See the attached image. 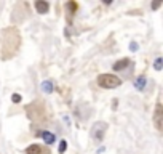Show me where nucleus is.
I'll return each mask as SVG.
<instances>
[{
	"mask_svg": "<svg viewBox=\"0 0 163 154\" xmlns=\"http://www.w3.org/2000/svg\"><path fill=\"white\" fill-rule=\"evenodd\" d=\"M134 87H136L138 90H144L146 87V77L144 75H139L136 80H134Z\"/></svg>",
	"mask_w": 163,
	"mask_h": 154,
	"instance_id": "obj_7",
	"label": "nucleus"
},
{
	"mask_svg": "<svg viewBox=\"0 0 163 154\" xmlns=\"http://www.w3.org/2000/svg\"><path fill=\"white\" fill-rule=\"evenodd\" d=\"M67 8L70 10V13H75V10H77V3H75V2H69V3H67Z\"/></svg>",
	"mask_w": 163,
	"mask_h": 154,
	"instance_id": "obj_12",
	"label": "nucleus"
},
{
	"mask_svg": "<svg viewBox=\"0 0 163 154\" xmlns=\"http://www.w3.org/2000/svg\"><path fill=\"white\" fill-rule=\"evenodd\" d=\"M66 148H67V143L64 141V140H61V143H59V148H58V149H59V152L62 154V152L66 151Z\"/></svg>",
	"mask_w": 163,
	"mask_h": 154,
	"instance_id": "obj_11",
	"label": "nucleus"
},
{
	"mask_svg": "<svg viewBox=\"0 0 163 154\" xmlns=\"http://www.w3.org/2000/svg\"><path fill=\"white\" fill-rule=\"evenodd\" d=\"M42 146H39V144H31L29 148L26 149V154H40L42 152Z\"/></svg>",
	"mask_w": 163,
	"mask_h": 154,
	"instance_id": "obj_9",
	"label": "nucleus"
},
{
	"mask_svg": "<svg viewBox=\"0 0 163 154\" xmlns=\"http://www.w3.org/2000/svg\"><path fill=\"white\" fill-rule=\"evenodd\" d=\"M98 83L102 88H115L122 83V80L117 75H112V74H101L98 77Z\"/></svg>",
	"mask_w": 163,
	"mask_h": 154,
	"instance_id": "obj_2",
	"label": "nucleus"
},
{
	"mask_svg": "<svg viewBox=\"0 0 163 154\" xmlns=\"http://www.w3.org/2000/svg\"><path fill=\"white\" fill-rule=\"evenodd\" d=\"M161 58H157V60H155V64H154V67L155 69H157V71H160V69H161Z\"/></svg>",
	"mask_w": 163,
	"mask_h": 154,
	"instance_id": "obj_13",
	"label": "nucleus"
},
{
	"mask_svg": "<svg viewBox=\"0 0 163 154\" xmlns=\"http://www.w3.org/2000/svg\"><path fill=\"white\" fill-rule=\"evenodd\" d=\"M35 10H37V13H40V15H45L50 10V5H48V2H43V0H37V2H35Z\"/></svg>",
	"mask_w": 163,
	"mask_h": 154,
	"instance_id": "obj_5",
	"label": "nucleus"
},
{
	"mask_svg": "<svg viewBox=\"0 0 163 154\" xmlns=\"http://www.w3.org/2000/svg\"><path fill=\"white\" fill-rule=\"evenodd\" d=\"M161 117H163V108H161V104L158 103L157 108H155V117H154V122H155V127H157V130H161V127H163Z\"/></svg>",
	"mask_w": 163,
	"mask_h": 154,
	"instance_id": "obj_4",
	"label": "nucleus"
},
{
	"mask_svg": "<svg viewBox=\"0 0 163 154\" xmlns=\"http://www.w3.org/2000/svg\"><path fill=\"white\" fill-rule=\"evenodd\" d=\"M40 154H50V151H46V149H42V152Z\"/></svg>",
	"mask_w": 163,
	"mask_h": 154,
	"instance_id": "obj_17",
	"label": "nucleus"
},
{
	"mask_svg": "<svg viewBox=\"0 0 163 154\" xmlns=\"http://www.w3.org/2000/svg\"><path fill=\"white\" fill-rule=\"evenodd\" d=\"M21 45V36L15 27H6L3 31V44H2V58L10 60L16 55Z\"/></svg>",
	"mask_w": 163,
	"mask_h": 154,
	"instance_id": "obj_1",
	"label": "nucleus"
},
{
	"mask_svg": "<svg viewBox=\"0 0 163 154\" xmlns=\"http://www.w3.org/2000/svg\"><path fill=\"white\" fill-rule=\"evenodd\" d=\"M11 100H13V103H21V95L15 93V95L11 96Z\"/></svg>",
	"mask_w": 163,
	"mask_h": 154,
	"instance_id": "obj_14",
	"label": "nucleus"
},
{
	"mask_svg": "<svg viewBox=\"0 0 163 154\" xmlns=\"http://www.w3.org/2000/svg\"><path fill=\"white\" fill-rule=\"evenodd\" d=\"M106 130H107V124L106 122H96L93 125V130H91V137H93L94 140H98V141H101V140L104 138Z\"/></svg>",
	"mask_w": 163,
	"mask_h": 154,
	"instance_id": "obj_3",
	"label": "nucleus"
},
{
	"mask_svg": "<svg viewBox=\"0 0 163 154\" xmlns=\"http://www.w3.org/2000/svg\"><path fill=\"white\" fill-rule=\"evenodd\" d=\"M130 60L128 58H123V60H118L117 63H115V64L114 66H112V69H114V71H122V69H125L126 66H128L130 64Z\"/></svg>",
	"mask_w": 163,
	"mask_h": 154,
	"instance_id": "obj_6",
	"label": "nucleus"
},
{
	"mask_svg": "<svg viewBox=\"0 0 163 154\" xmlns=\"http://www.w3.org/2000/svg\"><path fill=\"white\" fill-rule=\"evenodd\" d=\"M130 48H131V50L134 52V50H138V44H136V42H131V45H130Z\"/></svg>",
	"mask_w": 163,
	"mask_h": 154,
	"instance_id": "obj_15",
	"label": "nucleus"
},
{
	"mask_svg": "<svg viewBox=\"0 0 163 154\" xmlns=\"http://www.w3.org/2000/svg\"><path fill=\"white\" fill-rule=\"evenodd\" d=\"M160 5H161V2H155V3L152 5V8H154V10H157V8H158Z\"/></svg>",
	"mask_w": 163,
	"mask_h": 154,
	"instance_id": "obj_16",
	"label": "nucleus"
},
{
	"mask_svg": "<svg viewBox=\"0 0 163 154\" xmlns=\"http://www.w3.org/2000/svg\"><path fill=\"white\" fill-rule=\"evenodd\" d=\"M40 135H42V138H43L48 144H53L54 143V135L51 133V132H42Z\"/></svg>",
	"mask_w": 163,
	"mask_h": 154,
	"instance_id": "obj_8",
	"label": "nucleus"
},
{
	"mask_svg": "<svg viewBox=\"0 0 163 154\" xmlns=\"http://www.w3.org/2000/svg\"><path fill=\"white\" fill-rule=\"evenodd\" d=\"M42 90H43L45 93H51L53 92V82H50V80L42 82Z\"/></svg>",
	"mask_w": 163,
	"mask_h": 154,
	"instance_id": "obj_10",
	"label": "nucleus"
}]
</instances>
